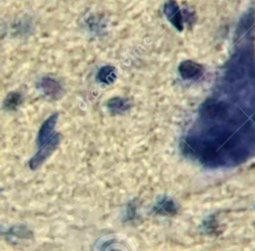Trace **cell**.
Masks as SVG:
<instances>
[{"label": "cell", "instance_id": "cell-9", "mask_svg": "<svg viewBox=\"0 0 255 251\" xmlns=\"http://www.w3.org/2000/svg\"><path fill=\"white\" fill-rule=\"evenodd\" d=\"M21 101H22L21 94L18 93H11L6 97L4 105L9 110H15L21 104Z\"/></svg>", "mask_w": 255, "mask_h": 251}, {"label": "cell", "instance_id": "cell-1", "mask_svg": "<svg viewBox=\"0 0 255 251\" xmlns=\"http://www.w3.org/2000/svg\"><path fill=\"white\" fill-rule=\"evenodd\" d=\"M60 134L56 133L54 134L47 142H45L43 145L40 146L39 151L32 157V160L30 161V167L32 170L36 169L47 157L50 156V154L56 149L60 142Z\"/></svg>", "mask_w": 255, "mask_h": 251}, {"label": "cell", "instance_id": "cell-6", "mask_svg": "<svg viewBox=\"0 0 255 251\" xmlns=\"http://www.w3.org/2000/svg\"><path fill=\"white\" fill-rule=\"evenodd\" d=\"M97 80L98 82L105 84V85H111L115 82L117 79L116 70L112 66H104L102 67L98 73H97Z\"/></svg>", "mask_w": 255, "mask_h": 251}, {"label": "cell", "instance_id": "cell-8", "mask_svg": "<svg viewBox=\"0 0 255 251\" xmlns=\"http://www.w3.org/2000/svg\"><path fill=\"white\" fill-rule=\"evenodd\" d=\"M108 107L112 113H122L130 108V104L127 99L122 97H114L109 100Z\"/></svg>", "mask_w": 255, "mask_h": 251}, {"label": "cell", "instance_id": "cell-2", "mask_svg": "<svg viewBox=\"0 0 255 251\" xmlns=\"http://www.w3.org/2000/svg\"><path fill=\"white\" fill-rule=\"evenodd\" d=\"M164 14L177 30L183 31V17L175 0H169L166 2L164 5Z\"/></svg>", "mask_w": 255, "mask_h": 251}, {"label": "cell", "instance_id": "cell-5", "mask_svg": "<svg viewBox=\"0 0 255 251\" xmlns=\"http://www.w3.org/2000/svg\"><path fill=\"white\" fill-rule=\"evenodd\" d=\"M39 88L43 92V94L51 97H57L62 91L60 84L56 80L48 77L41 79L39 83Z\"/></svg>", "mask_w": 255, "mask_h": 251}, {"label": "cell", "instance_id": "cell-7", "mask_svg": "<svg viewBox=\"0 0 255 251\" xmlns=\"http://www.w3.org/2000/svg\"><path fill=\"white\" fill-rule=\"evenodd\" d=\"M155 212L161 215L173 216L177 213V207L173 200L164 197L162 200H159L155 206Z\"/></svg>", "mask_w": 255, "mask_h": 251}, {"label": "cell", "instance_id": "cell-3", "mask_svg": "<svg viewBox=\"0 0 255 251\" xmlns=\"http://www.w3.org/2000/svg\"><path fill=\"white\" fill-rule=\"evenodd\" d=\"M57 119H58V114H53L43 123V125L41 126L37 135V143L39 146L43 145L53 136L52 133L57 123Z\"/></svg>", "mask_w": 255, "mask_h": 251}, {"label": "cell", "instance_id": "cell-4", "mask_svg": "<svg viewBox=\"0 0 255 251\" xmlns=\"http://www.w3.org/2000/svg\"><path fill=\"white\" fill-rule=\"evenodd\" d=\"M179 72L185 80H191L200 76L202 68L200 65L192 61H185L179 66Z\"/></svg>", "mask_w": 255, "mask_h": 251}]
</instances>
